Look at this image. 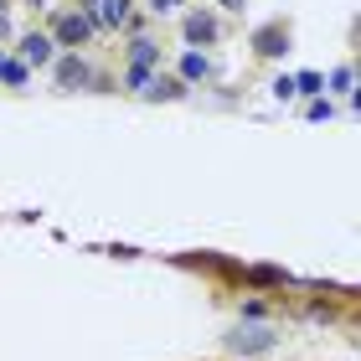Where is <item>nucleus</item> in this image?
Wrapping results in <instances>:
<instances>
[{
	"label": "nucleus",
	"mask_w": 361,
	"mask_h": 361,
	"mask_svg": "<svg viewBox=\"0 0 361 361\" xmlns=\"http://www.w3.org/2000/svg\"><path fill=\"white\" fill-rule=\"evenodd\" d=\"M93 26H124L129 21V0H83L78 6Z\"/></svg>",
	"instance_id": "2"
},
{
	"label": "nucleus",
	"mask_w": 361,
	"mask_h": 361,
	"mask_svg": "<svg viewBox=\"0 0 361 361\" xmlns=\"http://www.w3.org/2000/svg\"><path fill=\"white\" fill-rule=\"evenodd\" d=\"M212 37H217V21L207 11H191L186 16V42H212Z\"/></svg>",
	"instance_id": "5"
},
{
	"label": "nucleus",
	"mask_w": 361,
	"mask_h": 361,
	"mask_svg": "<svg viewBox=\"0 0 361 361\" xmlns=\"http://www.w3.org/2000/svg\"><path fill=\"white\" fill-rule=\"evenodd\" d=\"M233 346H238V351H269V346H274V331H258V325H253V331H238Z\"/></svg>",
	"instance_id": "6"
},
{
	"label": "nucleus",
	"mask_w": 361,
	"mask_h": 361,
	"mask_svg": "<svg viewBox=\"0 0 361 361\" xmlns=\"http://www.w3.org/2000/svg\"><path fill=\"white\" fill-rule=\"evenodd\" d=\"M180 6V0H150V11H160V16H166V11H176Z\"/></svg>",
	"instance_id": "13"
},
{
	"label": "nucleus",
	"mask_w": 361,
	"mask_h": 361,
	"mask_svg": "<svg viewBox=\"0 0 361 361\" xmlns=\"http://www.w3.org/2000/svg\"><path fill=\"white\" fill-rule=\"evenodd\" d=\"M294 93L320 98V93H325V78H320V73H300V78H294Z\"/></svg>",
	"instance_id": "10"
},
{
	"label": "nucleus",
	"mask_w": 361,
	"mask_h": 361,
	"mask_svg": "<svg viewBox=\"0 0 361 361\" xmlns=\"http://www.w3.org/2000/svg\"><path fill=\"white\" fill-rule=\"evenodd\" d=\"M21 62H26V68H47V62H57V42L47 37V31H26V37H21Z\"/></svg>",
	"instance_id": "3"
},
{
	"label": "nucleus",
	"mask_w": 361,
	"mask_h": 361,
	"mask_svg": "<svg viewBox=\"0 0 361 361\" xmlns=\"http://www.w3.org/2000/svg\"><path fill=\"white\" fill-rule=\"evenodd\" d=\"M258 52H264V57H279V52H284V31H279V26H264V31H258Z\"/></svg>",
	"instance_id": "9"
},
{
	"label": "nucleus",
	"mask_w": 361,
	"mask_h": 361,
	"mask_svg": "<svg viewBox=\"0 0 361 361\" xmlns=\"http://www.w3.org/2000/svg\"><path fill=\"white\" fill-rule=\"evenodd\" d=\"M88 37H93V21H88L83 11H62L57 21H52V42L57 47H83Z\"/></svg>",
	"instance_id": "1"
},
{
	"label": "nucleus",
	"mask_w": 361,
	"mask_h": 361,
	"mask_svg": "<svg viewBox=\"0 0 361 361\" xmlns=\"http://www.w3.org/2000/svg\"><path fill=\"white\" fill-rule=\"evenodd\" d=\"M52 73H57V83H62V88H83L88 78H93V73H88V62L78 57V52H62Z\"/></svg>",
	"instance_id": "4"
},
{
	"label": "nucleus",
	"mask_w": 361,
	"mask_h": 361,
	"mask_svg": "<svg viewBox=\"0 0 361 361\" xmlns=\"http://www.w3.org/2000/svg\"><path fill=\"white\" fill-rule=\"evenodd\" d=\"M155 62H160L155 42H135V47H129V68H155Z\"/></svg>",
	"instance_id": "8"
},
{
	"label": "nucleus",
	"mask_w": 361,
	"mask_h": 361,
	"mask_svg": "<svg viewBox=\"0 0 361 361\" xmlns=\"http://www.w3.org/2000/svg\"><path fill=\"white\" fill-rule=\"evenodd\" d=\"M274 98H294V78H279V83H274Z\"/></svg>",
	"instance_id": "12"
},
{
	"label": "nucleus",
	"mask_w": 361,
	"mask_h": 361,
	"mask_svg": "<svg viewBox=\"0 0 361 361\" xmlns=\"http://www.w3.org/2000/svg\"><path fill=\"white\" fill-rule=\"evenodd\" d=\"M351 83H356V73H351V68H336L331 88H336V93H351Z\"/></svg>",
	"instance_id": "11"
},
{
	"label": "nucleus",
	"mask_w": 361,
	"mask_h": 361,
	"mask_svg": "<svg viewBox=\"0 0 361 361\" xmlns=\"http://www.w3.org/2000/svg\"><path fill=\"white\" fill-rule=\"evenodd\" d=\"M207 73H212V62H207L202 52H186V57H180V83H202Z\"/></svg>",
	"instance_id": "7"
},
{
	"label": "nucleus",
	"mask_w": 361,
	"mask_h": 361,
	"mask_svg": "<svg viewBox=\"0 0 361 361\" xmlns=\"http://www.w3.org/2000/svg\"><path fill=\"white\" fill-rule=\"evenodd\" d=\"M11 37V21H6V16H0V42H6Z\"/></svg>",
	"instance_id": "14"
}]
</instances>
